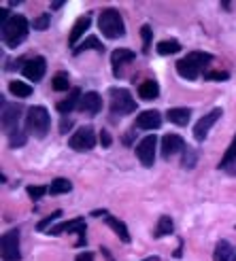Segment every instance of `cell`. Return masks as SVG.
Returning <instances> with one entry per match:
<instances>
[{
	"label": "cell",
	"mask_w": 236,
	"mask_h": 261,
	"mask_svg": "<svg viewBox=\"0 0 236 261\" xmlns=\"http://www.w3.org/2000/svg\"><path fill=\"white\" fill-rule=\"evenodd\" d=\"M70 125H73V123H70L68 119H64V123L60 125V132H68V127H70Z\"/></svg>",
	"instance_id": "cell-38"
},
{
	"label": "cell",
	"mask_w": 236,
	"mask_h": 261,
	"mask_svg": "<svg viewBox=\"0 0 236 261\" xmlns=\"http://www.w3.org/2000/svg\"><path fill=\"white\" fill-rule=\"evenodd\" d=\"M45 70H47V62H45V58H41V56L26 60V62L21 64V68H19V72H21L28 81H32V83L41 81L43 76H45Z\"/></svg>",
	"instance_id": "cell-9"
},
{
	"label": "cell",
	"mask_w": 236,
	"mask_h": 261,
	"mask_svg": "<svg viewBox=\"0 0 236 261\" xmlns=\"http://www.w3.org/2000/svg\"><path fill=\"white\" fill-rule=\"evenodd\" d=\"M9 91L13 96H17V98H28L32 96V87L26 83V81H11L9 83Z\"/></svg>",
	"instance_id": "cell-24"
},
{
	"label": "cell",
	"mask_w": 236,
	"mask_h": 261,
	"mask_svg": "<svg viewBox=\"0 0 236 261\" xmlns=\"http://www.w3.org/2000/svg\"><path fill=\"white\" fill-rule=\"evenodd\" d=\"M89 25H91V19H89L87 15L79 17V19L75 21L73 30H70V36H68V45H70V47H75V45H77L79 38H83V34H85V30L89 28Z\"/></svg>",
	"instance_id": "cell-19"
},
{
	"label": "cell",
	"mask_w": 236,
	"mask_h": 261,
	"mask_svg": "<svg viewBox=\"0 0 236 261\" xmlns=\"http://www.w3.org/2000/svg\"><path fill=\"white\" fill-rule=\"evenodd\" d=\"M104 223H107L115 233H117V236H120V240L122 242H130V231H128V227H126V223H122V221L120 219H115V217H107V219H104Z\"/></svg>",
	"instance_id": "cell-22"
},
{
	"label": "cell",
	"mask_w": 236,
	"mask_h": 261,
	"mask_svg": "<svg viewBox=\"0 0 236 261\" xmlns=\"http://www.w3.org/2000/svg\"><path fill=\"white\" fill-rule=\"evenodd\" d=\"M87 49H96V51H100V54H102V51H104V45L98 41V38L89 36V38H85V41L79 45V47H75L73 54H75V56H77V54H83V51H87Z\"/></svg>",
	"instance_id": "cell-27"
},
{
	"label": "cell",
	"mask_w": 236,
	"mask_h": 261,
	"mask_svg": "<svg viewBox=\"0 0 236 261\" xmlns=\"http://www.w3.org/2000/svg\"><path fill=\"white\" fill-rule=\"evenodd\" d=\"M73 189V182L68 178H54V182L49 185L51 195H60V193H68Z\"/></svg>",
	"instance_id": "cell-25"
},
{
	"label": "cell",
	"mask_w": 236,
	"mask_h": 261,
	"mask_svg": "<svg viewBox=\"0 0 236 261\" xmlns=\"http://www.w3.org/2000/svg\"><path fill=\"white\" fill-rule=\"evenodd\" d=\"M0 255L5 261H19L21 251H19V229H11L3 233V242H0Z\"/></svg>",
	"instance_id": "cell-7"
},
{
	"label": "cell",
	"mask_w": 236,
	"mask_h": 261,
	"mask_svg": "<svg viewBox=\"0 0 236 261\" xmlns=\"http://www.w3.org/2000/svg\"><path fill=\"white\" fill-rule=\"evenodd\" d=\"M51 87H54L56 91H66V89L70 87V83H68V74L64 72V70H60V72L54 76V81H51Z\"/></svg>",
	"instance_id": "cell-28"
},
{
	"label": "cell",
	"mask_w": 236,
	"mask_h": 261,
	"mask_svg": "<svg viewBox=\"0 0 236 261\" xmlns=\"http://www.w3.org/2000/svg\"><path fill=\"white\" fill-rule=\"evenodd\" d=\"M132 140H134V136H132V134H126V136H124V145H126V147H130V145H132Z\"/></svg>",
	"instance_id": "cell-39"
},
{
	"label": "cell",
	"mask_w": 236,
	"mask_h": 261,
	"mask_svg": "<svg viewBox=\"0 0 236 261\" xmlns=\"http://www.w3.org/2000/svg\"><path fill=\"white\" fill-rule=\"evenodd\" d=\"M140 38H143V51H149L151 47V38H153V32H151V25H143L140 28Z\"/></svg>",
	"instance_id": "cell-30"
},
{
	"label": "cell",
	"mask_w": 236,
	"mask_h": 261,
	"mask_svg": "<svg viewBox=\"0 0 236 261\" xmlns=\"http://www.w3.org/2000/svg\"><path fill=\"white\" fill-rule=\"evenodd\" d=\"M21 115H23L21 104H5L3 107V132L9 136L11 147H21L26 142V132L19 129Z\"/></svg>",
	"instance_id": "cell-1"
},
{
	"label": "cell",
	"mask_w": 236,
	"mask_h": 261,
	"mask_svg": "<svg viewBox=\"0 0 236 261\" xmlns=\"http://www.w3.org/2000/svg\"><path fill=\"white\" fill-rule=\"evenodd\" d=\"M32 25H34L36 30H47V28H49V15H41V17H36Z\"/></svg>",
	"instance_id": "cell-34"
},
{
	"label": "cell",
	"mask_w": 236,
	"mask_h": 261,
	"mask_svg": "<svg viewBox=\"0 0 236 261\" xmlns=\"http://www.w3.org/2000/svg\"><path fill=\"white\" fill-rule=\"evenodd\" d=\"M28 30H30V23L23 15H11V19L3 23V43L9 49H15L26 41Z\"/></svg>",
	"instance_id": "cell-4"
},
{
	"label": "cell",
	"mask_w": 236,
	"mask_h": 261,
	"mask_svg": "<svg viewBox=\"0 0 236 261\" xmlns=\"http://www.w3.org/2000/svg\"><path fill=\"white\" fill-rule=\"evenodd\" d=\"M109 109L115 117H124L128 113L136 111V102L130 96V91L124 87H111L109 89Z\"/></svg>",
	"instance_id": "cell-6"
},
{
	"label": "cell",
	"mask_w": 236,
	"mask_h": 261,
	"mask_svg": "<svg viewBox=\"0 0 236 261\" xmlns=\"http://www.w3.org/2000/svg\"><path fill=\"white\" fill-rule=\"evenodd\" d=\"M155 49L160 56H173V54H179L181 51V43L179 41H160Z\"/></svg>",
	"instance_id": "cell-26"
},
{
	"label": "cell",
	"mask_w": 236,
	"mask_h": 261,
	"mask_svg": "<svg viewBox=\"0 0 236 261\" xmlns=\"http://www.w3.org/2000/svg\"><path fill=\"white\" fill-rule=\"evenodd\" d=\"M155 149H157V136H145L136 145V158H138V162L145 168L153 166V162H155Z\"/></svg>",
	"instance_id": "cell-11"
},
{
	"label": "cell",
	"mask_w": 236,
	"mask_h": 261,
	"mask_svg": "<svg viewBox=\"0 0 236 261\" xmlns=\"http://www.w3.org/2000/svg\"><path fill=\"white\" fill-rule=\"evenodd\" d=\"M204 79L206 81H226V79H230V72L228 70H211L204 74Z\"/></svg>",
	"instance_id": "cell-32"
},
{
	"label": "cell",
	"mask_w": 236,
	"mask_h": 261,
	"mask_svg": "<svg viewBox=\"0 0 236 261\" xmlns=\"http://www.w3.org/2000/svg\"><path fill=\"white\" fill-rule=\"evenodd\" d=\"M98 30L107 38H122L126 34V23L122 13L113 7L102 9V13L98 15Z\"/></svg>",
	"instance_id": "cell-5"
},
{
	"label": "cell",
	"mask_w": 236,
	"mask_h": 261,
	"mask_svg": "<svg viewBox=\"0 0 236 261\" xmlns=\"http://www.w3.org/2000/svg\"><path fill=\"white\" fill-rule=\"evenodd\" d=\"M130 62H134V54L130 49H115L111 54V68H113V74L117 79L124 76V68Z\"/></svg>",
	"instance_id": "cell-14"
},
{
	"label": "cell",
	"mask_w": 236,
	"mask_h": 261,
	"mask_svg": "<svg viewBox=\"0 0 236 261\" xmlns=\"http://www.w3.org/2000/svg\"><path fill=\"white\" fill-rule=\"evenodd\" d=\"M219 117H221V109H213L211 113H206L200 121H196V125H194V138L196 140H204L206 134H208V129H211L219 121Z\"/></svg>",
	"instance_id": "cell-12"
},
{
	"label": "cell",
	"mask_w": 236,
	"mask_h": 261,
	"mask_svg": "<svg viewBox=\"0 0 236 261\" xmlns=\"http://www.w3.org/2000/svg\"><path fill=\"white\" fill-rule=\"evenodd\" d=\"M75 261H94V255L91 253H81V255H77Z\"/></svg>",
	"instance_id": "cell-36"
},
{
	"label": "cell",
	"mask_w": 236,
	"mask_h": 261,
	"mask_svg": "<svg viewBox=\"0 0 236 261\" xmlns=\"http://www.w3.org/2000/svg\"><path fill=\"white\" fill-rule=\"evenodd\" d=\"M81 89H79V87H75L73 91H70V94L66 96V98H64V100H60L58 104H56V109H58V113H62V115H68L70 111H75L77 107H79V100H81Z\"/></svg>",
	"instance_id": "cell-17"
},
{
	"label": "cell",
	"mask_w": 236,
	"mask_h": 261,
	"mask_svg": "<svg viewBox=\"0 0 236 261\" xmlns=\"http://www.w3.org/2000/svg\"><path fill=\"white\" fill-rule=\"evenodd\" d=\"M49 127H51L49 111L45 107H30L23 119V132L34 138H45L49 134Z\"/></svg>",
	"instance_id": "cell-3"
},
{
	"label": "cell",
	"mask_w": 236,
	"mask_h": 261,
	"mask_svg": "<svg viewBox=\"0 0 236 261\" xmlns=\"http://www.w3.org/2000/svg\"><path fill=\"white\" fill-rule=\"evenodd\" d=\"M94 145H96V132L89 125L79 127L68 138V147L73 151H89V149H94Z\"/></svg>",
	"instance_id": "cell-8"
},
{
	"label": "cell",
	"mask_w": 236,
	"mask_h": 261,
	"mask_svg": "<svg viewBox=\"0 0 236 261\" xmlns=\"http://www.w3.org/2000/svg\"><path fill=\"white\" fill-rule=\"evenodd\" d=\"M175 231V223L170 217H160L157 219V225L153 229V236L155 238H162V236H170V233Z\"/></svg>",
	"instance_id": "cell-23"
},
{
	"label": "cell",
	"mask_w": 236,
	"mask_h": 261,
	"mask_svg": "<svg viewBox=\"0 0 236 261\" xmlns=\"http://www.w3.org/2000/svg\"><path fill=\"white\" fill-rule=\"evenodd\" d=\"M145 261H160V257H155V255H151V257H147Z\"/></svg>",
	"instance_id": "cell-41"
},
{
	"label": "cell",
	"mask_w": 236,
	"mask_h": 261,
	"mask_svg": "<svg viewBox=\"0 0 236 261\" xmlns=\"http://www.w3.org/2000/svg\"><path fill=\"white\" fill-rule=\"evenodd\" d=\"M47 189H49V187H41V185H30V187H28V195H30L32 200H38V198H43Z\"/></svg>",
	"instance_id": "cell-33"
},
{
	"label": "cell",
	"mask_w": 236,
	"mask_h": 261,
	"mask_svg": "<svg viewBox=\"0 0 236 261\" xmlns=\"http://www.w3.org/2000/svg\"><path fill=\"white\" fill-rule=\"evenodd\" d=\"M166 117H168V121H170V123H175V125L183 127V125H187V123H190L192 111H190V109H170V111L166 113Z\"/></svg>",
	"instance_id": "cell-21"
},
{
	"label": "cell",
	"mask_w": 236,
	"mask_h": 261,
	"mask_svg": "<svg viewBox=\"0 0 236 261\" xmlns=\"http://www.w3.org/2000/svg\"><path fill=\"white\" fill-rule=\"evenodd\" d=\"M162 125V115L157 111H145L136 117V127L138 129H157Z\"/></svg>",
	"instance_id": "cell-16"
},
{
	"label": "cell",
	"mask_w": 236,
	"mask_h": 261,
	"mask_svg": "<svg viewBox=\"0 0 236 261\" xmlns=\"http://www.w3.org/2000/svg\"><path fill=\"white\" fill-rule=\"evenodd\" d=\"M211 60H213V56L206 54V51H192V54H187L185 58H181L177 62V72L183 79L194 81V79H198L200 72L208 66Z\"/></svg>",
	"instance_id": "cell-2"
},
{
	"label": "cell",
	"mask_w": 236,
	"mask_h": 261,
	"mask_svg": "<svg viewBox=\"0 0 236 261\" xmlns=\"http://www.w3.org/2000/svg\"><path fill=\"white\" fill-rule=\"evenodd\" d=\"M136 91H138V98H143V100H155L160 96V85L153 79H149V81H143Z\"/></svg>",
	"instance_id": "cell-20"
},
{
	"label": "cell",
	"mask_w": 236,
	"mask_h": 261,
	"mask_svg": "<svg viewBox=\"0 0 236 261\" xmlns=\"http://www.w3.org/2000/svg\"><path fill=\"white\" fill-rule=\"evenodd\" d=\"M60 215H62L60 211H56V213H51V215H49L47 219H43V221H41V223H38V225H36V231H49V229H51L49 225H51V223H54V221H56V219H58Z\"/></svg>",
	"instance_id": "cell-31"
},
{
	"label": "cell",
	"mask_w": 236,
	"mask_h": 261,
	"mask_svg": "<svg viewBox=\"0 0 236 261\" xmlns=\"http://www.w3.org/2000/svg\"><path fill=\"white\" fill-rule=\"evenodd\" d=\"M183 149H185V142H183V138L177 134H166L160 140V153H162L164 160H170L173 155L181 153Z\"/></svg>",
	"instance_id": "cell-13"
},
{
	"label": "cell",
	"mask_w": 236,
	"mask_h": 261,
	"mask_svg": "<svg viewBox=\"0 0 236 261\" xmlns=\"http://www.w3.org/2000/svg\"><path fill=\"white\" fill-rule=\"evenodd\" d=\"M100 253L104 255V259H107V261H115V259H113V255L109 253V249H104V246H102V249H100Z\"/></svg>",
	"instance_id": "cell-37"
},
{
	"label": "cell",
	"mask_w": 236,
	"mask_h": 261,
	"mask_svg": "<svg viewBox=\"0 0 236 261\" xmlns=\"http://www.w3.org/2000/svg\"><path fill=\"white\" fill-rule=\"evenodd\" d=\"M213 259L215 261H236V251L228 240H219L215 251H213Z\"/></svg>",
	"instance_id": "cell-18"
},
{
	"label": "cell",
	"mask_w": 236,
	"mask_h": 261,
	"mask_svg": "<svg viewBox=\"0 0 236 261\" xmlns=\"http://www.w3.org/2000/svg\"><path fill=\"white\" fill-rule=\"evenodd\" d=\"M232 162H236V136L232 138V142H230V147L226 149V153H224V160L219 162V168H228Z\"/></svg>",
	"instance_id": "cell-29"
},
{
	"label": "cell",
	"mask_w": 236,
	"mask_h": 261,
	"mask_svg": "<svg viewBox=\"0 0 236 261\" xmlns=\"http://www.w3.org/2000/svg\"><path fill=\"white\" fill-rule=\"evenodd\" d=\"M51 236H60V233H79V246H85L87 240H85V221L79 217V219H73V221H66L62 225H56L49 229Z\"/></svg>",
	"instance_id": "cell-10"
},
{
	"label": "cell",
	"mask_w": 236,
	"mask_h": 261,
	"mask_svg": "<svg viewBox=\"0 0 236 261\" xmlns=\"http://www.w3.org/2000/svg\"><path fill=\"white\" fill-rule=\"evenodd\" d=\"M81 113L89 115V117H94L102 111V98L100 94H96V91H87V94L81 96V100H79V107H77Z\"/></svg>",
	"instance_id": "cell-15"
},
{
	"label": "cell",
	"mask_w": 236,
	"mask_h": 261,
	"mask_svg": "<svg viewBox=\"0 0 236 261\" xmlns=\"http://www.w3.org/2000/svg\"><path fill=\"white\" fill-rule=\"evenodd\" d=\"M100 145L102 147H111V136H109L107 129H102V132H100Z\"/></svg>",
	"instance_id": "cell-35"
},
{
	"label": "cell",
	"mask_w": 236,
	"mask_h": 261,
	"mask_svg": "<svg viewBox=\"0 0 236 261\" xmlns=\"http://www.w3.org/2000/svg\"><path fill=\"white\" fill-rule=\"evenodd\" d=\"M64 3H62V0H54V3H51V9H60Z\"/></svg>",
	"instance_id": "cell-40"
}]
</instances>
